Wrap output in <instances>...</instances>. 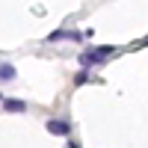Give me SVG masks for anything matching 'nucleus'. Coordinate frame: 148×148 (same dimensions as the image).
Instances as JSON below:
<instances>
[{
	"label": "nucleus",
	"mask_w": 148,
	"mask_h": 148,
	"mask_svg": "<svg viewBox=\"0 0 148 148\" xmlns=\"http://www.w3.org/2000/svg\"><path fill=\"white\" fill-rule=\"evenodd\" d=\"M113 53H116V47H110V45H104V47H86V51L80 53V65L83 68L98 65V62H104V59H110Z\"/></svg>",
	"instance_id": "nucleus-1"
},
{
	"label": "nucleus",
	"mask_w": 148,
	"mask_h": 148,
	"mask_svg": "<svg viewBox=\"0 0 148 148\" xmlns=\"http://www.w3.org/2000/svg\"><path fill=\"white\" fill-rule=\"evenodd\" d=\"M80 39H83V33L77 30H53L47 36V42H80Z\"/></svg>",
	"instance_id": "nucleus-2"
},
{
	"label": "nucleus",
	"mask_w": 148,
	"mask_h": 148,
	"mask_svg": "<svg viewBox=\"0 0 148 148\" xmlns=\"http://www.w3.org/2000/svg\"><path fill=\"white\" fill-rule=\"evenodd\" d=\"M0 101H3V95H0Z\"/></svg>",
	"instance_id": "nucleus-8"
},
{
	"label": "nucleus",
	"mask_w": 148,
	"mask_h": 148,
	"mask_svg": "<svg viewBox=\"0 0 148 148\" xmlns=\"http://www.w3.org/2000/svg\"><path fill=\"white\" fill-rule=\"evenodd\" d=\"M3 110H6V113H24V110H27V104H24V101H12V98H6V101H3Z\"/></svg>",
	"instance_id": "nucleus-4"
},
{
	"label": "nucleus",
	"mask_w": 148,
	"mask_h": 148,
	"mask_svg": "<svg viewBox=\"0 0 148 148\" xmlns=\"http://www.w3.org/2000/svg\"><path fill=\"white\" fill-rule=\"evenodd\" d=\"M74 83H77V86L89 83V71H77V77H74Z\"/></svg>",
	"instance_id": "nucleus-6"
},
{
	"label": "nucleus",
	"mask_w": 148,
	"mask_h": 148,
	"mask_svg": "<svg viewBox=\"0 0 148 148\" xmlns=\"http://www.w3.org/2000/svg\"><path fill=\"white\" fill-rule=\"evenodd\" d=\"M68 130H71V125L65 119H51L47 121V133H53V136H68Z\"/></svg>",
	"instance_id": "nucleus-3"
},
{
	"label": "nucleus",
	"mask_w": 148,
	"mask_h": 148,
	"mask_svg": "<svg viewBox=\"0 0 148 148\" xmlns=\"http://www.w3.org/2000/svg\"><path fill=\"white\" fill-rule=\"evenodd\" d=\"M12 77H15V65L3 62V65H0V80H12Z\"/></svg>",
	"instance_id": "nucleus-5"
},
{
	"label": "nucleus",
	"mask_w": 148,
	"mask_h": 148,
	"mask_svg": "<svg viewBox=\"0 0 148 148\" xmlns=\"http://www.w3.org/2000/svg\"><path fill=\"white\" fill-rule=\"evenodd\" d=\"M68 148H80V145H77V142H68Z\"/></svg>",
	"instance_id": "nucleus-7"
}]
</instances>
